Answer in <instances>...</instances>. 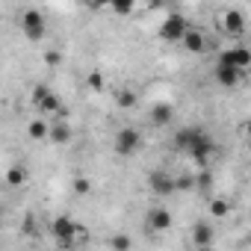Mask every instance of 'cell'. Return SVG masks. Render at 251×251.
<instances>
[{
  "instance_id": "6da1fadb",
  "label": "cell",
  "mask_w": 251,
  "mask_h": 251,
  "mask_svg": "<svg viewBox=\"0 0 251 251\" xmlns=\"http://www.w3.org/2000/svg\"><path fill=\"white\" fill-rule=\"evenodd\" d=\"M186 33H189V24L180 12H169L160 24V39H166V42H183Z\"/></svg>"
},
{
  "instance_id": "7a4b0ae2",
  "label": "cell",
  "mask_w": 251,
  "mask_h": 251,
  "mask_svg": "<svg viewBox=\"0 0 251 251\" xmlns=\"http://www.w3.org/2000/svg\"><path fill=\"white\" fill-rule=\"evenodd\" d=\"M77 222L71 219V216H56L53 222H50V233L59 239V245H62V251H71L74 248V233H77Z\"/></svg>"
},
{
  "instance_id": "3957f363",
  "label": "cell",
  "mask_w": 251,
  "mask_h": 251,
  "mask_svg": "<svg viewBox=\"0 0 251 251\" xmlns=\"http://www.w3.org/2000/svg\"><path fill=\"white\" fill-rule=\"evenodd\" d=\"M142 148V133L136 127H121L115 133V154L118 157H133Z\"/></svg>"
},
{
  "instance_id": "277c9868",
  "label": "cell",
  "mask_w": 251,
  "mask_h": 251,
  "mask_svg": "<svg viewBox=\"0 0 251 251\" xmlns=\"http://www.w3.org/2000/svg\"><path fill=\"white\" fill-rule=\"evenodd\" d=\"M21 30H24V36H27L30 42H42V39L48 36V24H45V18H42L39 9H24V15H21Z\"/></svg>"
},
{
  "instance_id": "5b68a950",
  "label": "cell",
  "mask_w": 251,
  "mask_h": 251,
  "mask_svg": "<svg viewBox=\"0 0 251 251\" xmlns=\"http://www.w3.org/2000/svg\"><path fill=\"white\" fill-rule=\"evenodd\" d=\"M213 154H216V142H213V136H207V133H204L192 148H189V157H192L201 169H207V163H210V157H213Z\"/></svg>"
},
{
  "instance_id": "8992f818",
  "label": "cell",
  "mask_w": 251,
  "mask_h": 251,
  "mask_svg": "<svg viewBox=\"0 0 251 251\" xmlns=\"http://www.w3.org/2000/svg\"><path fill=\"white\" fill-rule=\"evenodd\" d=\"M222 30H225L227 36H242V33H245V15H242L239 9H227V12L222 15Z\"/></svg>"
},
{
  "instance_id": "52a82bcc",
  "label": "cell",
  "mask_w": 251,
  "mask_h": 251,
  "mask_svg": "<svg viewBox=\"0 0 251 251\" xmlns=\"http://www.w3.org/2000/svg\"><path fill=\"white\" fill-rule=\"evenodd\" d=\"M213 77H216V83H219V86H225V89H233V86L239 83L242 71H239V68H233V65H219V62H216V68H213Z\"/></svg>"
},
{
  "instance_id": "ba28073f",
  "label": "cell",
  "mask_w": 251,
  "mask_h": 251,
  "mask_svg": "<svg viewBox=\"0 0 251 251\" xmlns=\"http://www.w3.org/2000/svg\"><path fill=\"white\" fill-rule=\"evenodd\" d=\"M172 227V213L166 210V207H154L151 213H148V230L151 233H163V230H169Z\"/></svg>"
},
{
  "instance_id": "9c48e42d",
  "label": "cell",
  "mask_w": 251,
  "mask_h": 251,
  "mask_svg": "<svg viewBox=\"0 0 251 251\" xmlns=\"http://www.w3.org/2000/svg\"><path fill=\"white\" fill-rule=\"evenodd\" d=\"M201 136H204V130H201V127H183V130H177V133H175V145H177L180 151H186V154H189V148H192Z\"/></svg>"
},
{
  "instance_id": "30bf717a",
  "label": "cell",
  "mask_w": 251,
  "mask_h": 251,
  "mask_svg": "<svg viewBox=\"0 0 251 251\" xmlns=\"http://www.w3.org/2000/svg\"><path fill=\"white\" fill-rule=\"evenodd\" d=\"M213 225L210 222H195V227H192V242L198 245V248H210L213 245Z\"/></svg>"
},
{
  "instance_id": "8fae6325",
  "label": "cell",
  "mask_w": 251,
  "mask_h": 251,
  "mask_svg": "<svg viewBox=\"0 0 251 251\" xmlns=\"http://www.w3.org/2000/svg\"><path fill=\"white\" fill-rule=\"evenodd\" d=\"M151 189H154L157 195H172V192H177L175 177H169L166 172H154V175H151Z\"/></svg>"
},
{
  "instance_id": "7c38bea8",
  "label": "cell",
  "mask_w": 251,
  "mask_h": 251,
  "mask_svg": "<svg viewBox=\"0 0 251 251\" xmlns=\"http://www.w3.org/2000/svg\"><path fill=\"white\" fill-rule=\"evenodd\" d=\"M27 133H30V139H36V142L48 139V136H50V121H48V118H33V121L27 124Z\"/></svg>"
},
{
  "instance_id": "4fadbf2b",
  "label": "cell",
  "mask_w": 251,
  "mask_h": 251,
  "mask_svg": "<svg viewBox=\"0 0 251 251\" xmlns=\"http://www.w3.org/2000/svg\"><path fill=\"white\" fill-rule=\"evenodd\" d=\"M48 142H53V145L71 142V127H68L65 121H53V124H50V136H48Z\"/></svg>"
},
{
  "instance_id": "5bb4252c",
  "label": "cell",
  "mask_w": 251,
  "mask_h": 251,
  "mask_svg": "<svg viewBox=\"0 0 251 251\" xmlns=\"http://www.w3.org/2000/svg\"><path fill=\"white\" fill-rule=\"evenodd\" d=\"M183 48L192 50V53H204V50H207V39H204V33L189 27V33H186V39H183Z\"/></svg>"
},
{
  "instance_id": "9a60e30c",
  "label": "cell",
  "mask_w": 251,
  "mask_h": 251,
  "mask_svg": "<svg viewBox=\"0 0 251 251\" xmlns=\"http://www.w3.org/2000/svg\"><path fill=\"white\" fill-rule=\"evenodd\" d=\"M36 109H39L42 115H48V118H56V115L62 112V100H59V95H56V92H50V95H48Z\"/></svg>"
},
{
  "instance_id": "2e32d148",
  "label": "cell",
  "mask_w": 251,
  "mask_h": 251,
  "mask_svg": "<svg viewBox=\"0 0 251 251\" xmlns=\"http://www.w3.org/2000/svg\"><path fill=\"white\" fill-rule=\"evenodd\" d=\"M136 100H139V98H136V92H133L130 86H124V89L115 92V106H118V109H133Z\"/></svg>"
},
{
  "instance_id": "e0dca14e",
  "label": "cell",
  "mask_w": 251,
  "mask_h": 251,
  "mask_svg": "<svg viewBox=\"0 0 251 251\" xmlns=\"http://www.w3.org/2000/svg\"><path fill=\"white\" fill-rule=\"evenodd\" d=\"M172 115H175L172 103H154V106H151V121H154V124H169Z\"/></svg>"
},
{
  "instance_id": "ac0fdd59",
  "label": "cell",
  "mask_w": 251,
  "mask_h": 251,
  "mask_svg": "<svg viewBox=\"0 0 251 251\" xmlns=\"http://www.w3.org/2000/svg\"><path fill=\"white\" fill-rule=\"evenodd\" d=\"M230 53H233V65H236L239 71H248V68H251V50H248L245 45L230 48Z\"/></svg>"
},
{
  "instance_id": "d6986e66",
  "label": "cell",
  "mask_w": 251,
  "mask_h": 251,
  "mask_svg": "<svg viewBox=\"0 0 251 251\" xmlns=\"http://www.w3.org/2000/svg\"><path fill=\"white\" fill-rule=\"evenodd\" d=\"M24 180H27V169L24 166H9L6 169V183L9 186H21Z\"/></svg>"
},
{
  "instance_id": "ffe728a7",
  "label": "cell",
  "mask_w": 251,
  "mask_h": 251,
  "mask_svg": "<svg viewBox=\"0 0 251 251\" xmlns=\"http://www.w3.org/2000/svg\"><path fill=\"white\" fill-rule=\"evenodd\" d=\"M210 213H213L216 219H225V216L230 213V201H225V198H210Z\"/></svg>"
},
{
  "instance_id": "44dd1931",
  "label": "cell",
  "mask_w": 251,
  "mask_h": 251,
  "mask_svg": "<svg viewBox=\"0 0 251 251\" xmlns=\"http://www.w3.org/2000/svg\"><path fill=\"white\" fill-rule=\"evenodd\" d=\"M130 245H133V239H130L127 233H115V236H109V248H112V251H130Z\"/></svg>"
},
{
  "instance_id": "7402d4cb",
  "label": "cell",
  "mask_w": 251,
  "mask_h": 251,
  "mask_svg": "<svg viewBox=\"0 0 251 251\" xmlns=\"http://www.w3.org/2000/svg\"><path fill=\"white\" fill-rule=\"evenodd\" d=\"M86 86H89L92 92H103L106 80H103V74H100V71H89V77H86Z\"/></svg>"
},
{
  "instance_id": "603a6c76",
  "label": "cell",
  "mask_w": 251,
  "mask_h": 251,
  "mask_svg": "<svg viewBox=\"0 0 251 251\" xmlns=\"http://www.w3.org/2000/svg\"><path fill=\"white\" fill-rule=\"evenodd\" d=\"M175 186H177V192L195 189V177H192V175H180V177H175Z\"/></svg>"
},
{
  "instance_id": "cb8c5ba5",
  "label": "cell",
  "mask_w": 251,
  "mask_h": 251,
  "mask_svg": "<svg viewBox=\"0 0 251 251\" xmlns=\"http://www.w3.org/2000/svg\"><path fill=\"white\" fill-rule=\"evenodd\" d=\"M50 92H53V89H48L45 83H39V86H33V103L39 106V103H42V100H45V98H48Z\"/></svg>"
},
{
  "instance_id": "d4e9b609",
  "label": "cell",
  "mask_w": 251,
  "mask_h": 251,
  "mask_svg": "<svg viewBox=\"0 0 251 251\" xmlns=\"http://www.w3.org/2000/svg\"><path fill=\"white\" fill-rule=\"evenodd\" d=\"M71 189H74V195H89V192H92V183H89L86 177H77V180L71 183Z\"/></svg>"
},
{
  "instance_id": "484cf974",
  "label": "cell",
  "mask_w": 251,
  "mask_h": 251,
  "mask_svg": "<svg viewBox=\"0 0 251 251\" xmlns=\"http://www.w3.org/2000/svg\"><path fill=\"white\" fill-rule=\"evenodd\" d=\"M210 183H213V175L207 169H201V175L195 177V189H210Z\"/></svg>"
},
{
  "instance_id": "4316f807",
  "label": "cell",
  "mask_w": 251,
  "mask_h": 251,
  "mask_svg": "<svg viewBox=\"0 0 251 251\" xmlns=\"http://www.w3.org/2000/svg\"><path fill=\"white\" fill-rule=\"evenodd\" d=\"M133 9H136L133 3H112V12H115V15H130Z\"/></svg>"
},
{
  "instance_id": "83f0119b",
  "label": "cell",
  "mask_w": 251,
  "mask_h": 251,
  "mask_svg": "<svg viewBox=\"0 0 251 251\" xmlns=\"http://www.w3.org/2000/svg\"><path fill=\"white\" fill-rule=\"evenodd\" d=\"M59 59H62L59 50H45V62H48V65H59Z\"/></svg>"
},
{
  "instance_id": "f1b7e54d",
  "label": "cell",
  "mask_w": 251,
  "mask_h": 251,
  "mask_svg": "<svg viewBox=\"0 0 251 251\" xmlns=\"http://www.w3.org/2000/svg\"><path fill=\"white\" fill-rule=\"evenodd\" d=\"M86 239H89V230H86V227L80 225V227H77V233H74V245H83Z\"/></svg>"
},
{
  "instance_id": "f546056e",
  "label": "cell",
  "mask_w": 251,
  "mask_h": 251,
  "mask_svg": "<svg viewBox=\"0 0 251 251\" xmlns=\"http://www.w3.org/2000/svg\"><path fill=\"white\" fill-rule=\"evenodd\" d=\"M239 130H242V136H245V139H248V145H251V118H245V121H242V127H239Z\"/></svg>"
},
{
  "instance_id": "4dcf8cb0",
  "label": "cell",
  "mask_w": 251,
  "mask_h": 251,
  "mask_svg": "<svg viewBox=\"0 0 251 251\" xmlns=\"http://www.w3.org/2000/svg\"><path fill=\"white\" fill-rule=\"evenodd\" d=\"M248 154H251V145H248Z\"/></svg>"
}]
</instances>
